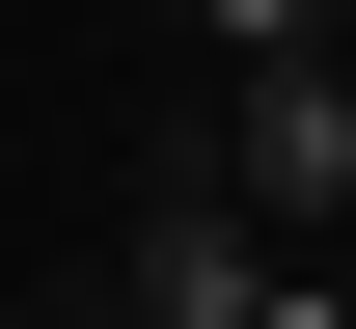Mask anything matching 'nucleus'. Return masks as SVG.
Instances as JSON below:
<instances>
[{
    "label": "nucleus",
    "mask_w": 356,
    "mask_h": 329,
    "mask_svg": "<svg viewBox=\"0 0 356 329\" xmlns=\"http://www.w3.org/2000/svg\"><path fill=\"white\" fill-rule=\"evenodd\" d=\"M165 28H192V55L247 83V55H329V0H165Z\"/></svg>",
    "instance_id": "nucleus-3"
},
{
    "label": "nucleus",
    "mask_w": 356,
    "mask_h": 329,
    "mask_svg": "<svg viewBox=\"0 0 356 329\" xmlns=\"http://www.w3.org/2000/svg\"><path fill=\"white\" fill-rule=\"evenodd\" d=\"M192 138H220V192H247L274 247H302V220H356V83H329V55H247Z\"/></svg>",
    "instance_id": "nucleus-2"
},
{
    "label": "nucleus",
    "mask_w": 356,
    "mask_h": 329,
    "mask_svg": "<svg viewBox=\"0 0 356 329\" xmlns=\"http://www.w3.org/2000/svg\"><path fill=\"white\" fill-rule=\"evenodd\" d=\"M247 302H274V220L220 192V138H165L110 220V329H247Z\"/></svg>",
    "instance_id": "nucleus-1"
}]
</instances>
